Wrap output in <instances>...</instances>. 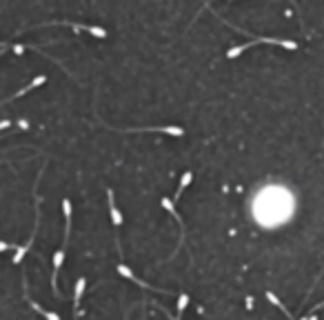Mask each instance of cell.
<instances>
[{
	"instance_id": "obj_8",
	"label": "cell",
	"mask_w": 324,
	"mask_h": 320,
	"mask_svg": "<svg viewBox=\"0 0 324 320\" xmlns=\"http://www.w3.org/2000/svg\"><path fill=\"white\" fill-rule=\"evenodd\" d=\"M80 29H84L87 34H91V36H96V38H107V32L102 29V27H96V25H80Z\"/></svg>"
},
{
	"instance_id": "obj_5",
	"label": "cell",
	"mask_w": 324,
	"mask_h": 320,
	"mask_svg": "<svg viewBox=\"0 0 324 320\" xmlns=\"http://www.w3.org/2000/svg\"><path fill=\"white\" fill-rule=\"evenodd\" d=\"M63 214H65V249H67V242H69V231H71V202L69 198L63 200Z\"/></svg>"
},
{
	"instance_id": "obj_14",
	"label": "cell",
	"mask_w": 324,
	"mask_h": 320,
	"mask_svg": "<svg viewBox=\"0 0 324 320\" xmlns=\"http://www.w3.org/2000/svg\"><path fill=\"white\" fill-rule=\"evenodd\" d=\"M9 47H11V45H9ZM9 47H0V56H2V53H5V51H7V49H9Z\"/></svg>"
},
{
	"instance_id": "obj_6",
	"label": "cell",
	"mask_w": 324,
	"mask_h": 320,
	"mask_svg": "<svg viewBox=\"0 0 324 320\" xmlns=\"http://www.w3.org/2000/svg\"><path fill=\"white\" fill-rule=\"evenodd\" d=\"M84 287H87V280H84V278H78V283H76V289H73V314H76V316H78V307H80V300H82Z\"/></svg>"
},
{
	"instance_id": "obj_15",
	"label": "cell",
	"mask_w": 324,
	"mask_h": 320,
	"mask_svg": "<svg viewBox=\"0 0 324 320\" xmlns=\"http://www.w3.org/2000/svg\"><path fill=\"white\" fill-rule=\"evenodd\" d=\"M231 2H233V0H231Z\"/></svg>"
},
{
	"instance_id": "obj_13",
	"label": "cell",
	"mask_w": 324,
	"mask_h": 320,
	"mask_svg": "<svg viewBox=\"0 0 324 320\" xmlns=\"http://www.w3.org/2000/svg\"><path fill=\"white\" fill-rule=\"evenodd\" d=\"M9 125H11L9 120H2V122H0V129H7V127H9Z\"/></svg>"
},
{
	"instance_id": "obj_12",
	"label": "cell",
	"mask_w": 324,
	"mask_h": 320,
	"mask_svg": "<svg viewBox=\"0 0 324 320\" xmlns=\"http://www.w3.org/2000/svg\"><path fill=\"white\" fill-rule=\"evenodd\" d=\"M7 249H18V245H11V242H0V252H7Z\"/></svg>"
},
{
	"instance_id": "obj_10",
	"label": "cell",
	"mask_w": 324,
	"mask_h": 320,
	"mask_svg": "<svg viewBox=\"0 0 324 320\" xmlns=\"http://www.w3.org/2000/svg\"><path fill=\"white\" fill-rule=\"evenodd\" d=\"M27 298H29V296H27ZM29 304H32V307H33V309H36V311H38V314H42V316H45V318H49V320H58V314H51V311H47V309H42L40 304H38V303H33V300H32V298H29Z\"/></svg>"
},
{
	"instance_id": "obj_4",
	"label": "cell",
	"mask_w": 324,
	"mask_h": 320,
	"mask_svg": "<svg viewBox=\"0 0 324 320\" xmlns=\"http://www.w3.org/2000/svg\"><path fill=\"white\" fill-rule=\"evenodd\" d=\"M107 205H109V216H111L113 227H120L122 225V214L118 211V207H115V198H113V191H111V189H107Z\"/></svg>"
},
{
	"instance_id": "obj_2",
	"label": "cell",
	"mask_w": 324,
	"mask_h": 320,
	"mask_svg": "<svg viewBox=\"0 0 324 320\" xmlns=\"http://www.w3.org/2000/svg\"><path fill=\"white\" fill-rule=\"evenodd\" d=\"M118 273H120V276H125V278H129L131 283H136L138 287H142V289H151V291H158V294H169V291H164V289H158V287H151V285H146V283H142V280H138L136 278V273L131 271L129 267H127V265H118Z\"/></svg>"
},
{
	"instance_id": "obj_11",
	"label": "cell",
	"mask_w": 324,
	"mask_h": 320,
	"mask_svg": "<svg viewBox=\"0 0 324 320\" xmlns=\"http://www.w3.org/2000/svg\"><path fill=\"white\" fill-rule=\"evenodd\" d=\"M189 304V296L187 294H180L178 296V314H176V318H182V311H184V307Z\"/></svg>"
},
{
	"instance_id": "obj_3",
	"label": "cell",
	"mask_w": 324,
	"mask_h": 320,
	"mask_svg": "<svg viewBox=\"0 0 324 320\" xmlns=\"http://www.w3.org/2000/svg\"><path fill=\"white\" fill-rule=\"evenodd\" d=\"M63 263H65V247H63V249H58V252L53 253V276H51V287H53V294H56V296H60L56 280H58V271H60Z\"/></svg>"
},
{
	"instance_id": "obj_1",
	"label": "cell",
	"mask_w": 324,
	"mask_h": 320,
	"mask_svg": "<svg viewBox=\"0 0 324 320\" xmlns=\"http://www.w3.org/2000/svg\"><path fill=\"white\" fill-rule=\"evenodd\" d=\"M262 42H267V45H277V47L291 49V51L298 49V42H293V40H282V38H256V40H251V42H244V45H238V47L229 49V51H227V58H238L242 51L256 47V45H262Z\"/></svg>"
},
{
	"instance_id": "obj_7",
	"label": "cell",
	"mask_w": 324,
	"mask_h": 320,
	"mask_svg": "<svg viewBox=\"0 0 324 320\" xmlns=\"http://www.w3.org/2000/svg\"><path fill=\"white\" fill-rule=\"evenodd\" d=\"M191 178H194V173H191V171H184V173H182V178H180V185H178V189H176V196H173V198L178 200L180 196H182V191L189 187V183H191Z\"/></svg>"
},
{
	"instance_id": "obj_9",
	"label": "cell",
	"mask_w": 324,
	"mask_h": 320,
	"mask_svg": "<svg viewBox=\"0 0 324 320\" xmlns=\"http://www.w3.org/2000/svg\"><path fill=\"white\" fill-rule=\"evenodd\" d=\"M267 298H269V303H273V304H275L277 309H282V314H284V316H287V318H293V314H291V311H289V309H287V307H284V304H282V303H280V300H277V296H275V294H273V291H267Z\"/></svg>"
}]
</instances>
